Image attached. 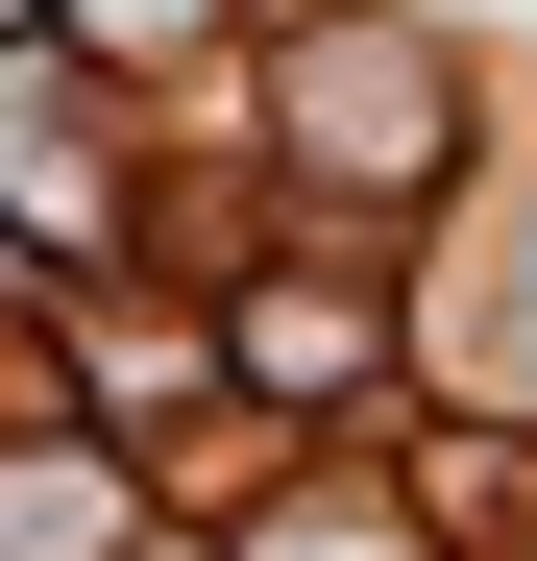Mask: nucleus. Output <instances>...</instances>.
Segmentation results:
<instances>
[{
  "label": "nucleus",
  "instance_id": "obj_1",
  "mask_svg": "<svg viewBox=\"0 0 537 561\" xmlns=\"http://www.w3.org/2000/svg\"><path fill=\"white\" fill-rule=\"evenodd\" d=\"M294 147H318V171H439V49H415V25H318Z\"/></svg>",
  "mask_w": 537,
  "mask_h": 561
},
{
  "label": "nucleus",
  "instance_id": "obj_2",
  "mask_svg": "<svg viewBox=\"0 0 537 561\" xmlns=\"http://www.w3.org/2000/svg\"><path fill=\"white\" fill-rule=\"evenodd\" d=\"M99 25H123V49H147V25H196V0H99Z\"/></svg>",
  "mask_w": 537,
  "mask_h": 561
}]
</instances>
